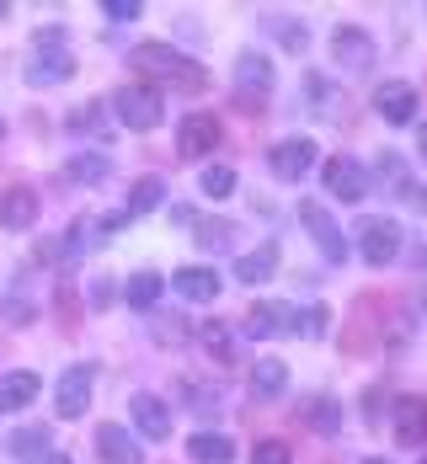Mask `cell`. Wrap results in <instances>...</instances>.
Listing matches in <instances>:
<instances>
[{
	"instance_id": "cell-1",
	"label": "cell",
	"mask_w": 427,
	"mask_h": 464,
	"mask_svg": "<svg viewBox=\"0 0 427 464\" xmlns=\"http://www.w3.org/2000/svg\"><path fill=\"white\" fill-rule=\"evenodd\" d=\"M129 64L140 75H150V81H160V86H182V92H203L209 86L203 64H192L188 53H177V48H166V44H140L129 53Z\"/></svg>"
},
{
	"instance_id": "cell-2",
	"label": "cell",
	"mask_w": 427,
	"mask_h": 464,
	"mask_svg": "<svg viewBox=\"0 0 427 464\" xmlns=\"http://www.w3.org/2000/svg\"><path fill=\"white\" fill-rule=\"evenodd\" d=\"M112 112H118V123H129L134 134H150V129H160V118H166V96L155 92V86H123V92L112 96Z\"/></svg>"
},
{
	"instance_id": "cell-3",
	"label": "cell",
	"mask_w": 427,
	"mask_h": 464,
	"mask_svg": "<svg viewBox=\"0 0 427 464\" xmlns=\"http://www.w3.org/2000/svg\"><path fill=\"white\" fill-rule=\"evenodd\" d=\"M321 177H326V192L342 198V203H364V198H369V171H364L353 155H332V160L321 166Z\"/></svg>"
},
{
	"instance_id": "cell-4",
	"label": "cell",
	"mask_w": 427,
	"mask_h": 464,
	"mask_svg": "<svg viewBox=\"0 0 427 464\" xmlns=\"http://www.w3.org/2000/svg\"><path fill=\"white\" fill-rule=\"evenodd\" d=\"M299 219H305V230H310V240L321 246V256L332 262V267H342L347 262V240H342V230H336V219L321 208V203H299Z\"/></svg>"
},
{
	"instance_id": "cell-5",
	"label": "cell",
	"mask_w": 427,
	"mask_h": 464,
	"mask_svg": "<svg viewBox=\"0 0 427 464\" xmlns=\"http://www.w3.org/2000/svg\"><path fill=\"white\" fill-rule=\"evenodd\" d=\"M332 59H336V70L364 75V70L374 64V38H369L364 27H336L332 33Z\"/></svg>"
},
{
	"instance_id": "cell-6",
	"label": "cell",
	"mask_w": 427,
	"mask_h": 464,
	"mask_svg": "<svg viewBox=\"0 0 427 464\" xmlns=\"http://www.w3.org/2000/svg\"><path fill=\"white\" fill-rule=\"evenodd\" d=\"M53 406H59V417H64V421L86 417V406H92V369H86V363H70V369L59 373Z\"/></svg>"
},
{
	"instance_id": "cell-7",
	"label": "cell",
	"mask_w": 427,
	"mask_h": 464,
	"mask_svg": "<svg viewBox=\"0 0 427 464\" xmlns=\"http://www.w3.org/2000/svg\"><path fill=\"white\" fill-rule=\"evenodd\" d=\"M273 177L278 182H305V171L321 160V150H315V140H284V144H273Z\"/></svg>"
},
{
	"instance_id": "cell-8",
	"label": "cell",
	"mask_w": 427,
	"mask_h": 464,
	"mask_svg": "<svg viewBox=\"0 0 427 464\" xmlns=\"http://www.w3.org/2000/svg\"><path fill=\"white\" fill-rule=\"evenodd\" d=\"M27 86H64L70 75H75V53H64V48H53V44H38V53L27 59Z\"/></svg>"
},
{
	"instance_id": "cell-9",
	"label": "cell",
	"mask_w": 427,
	"mask_h": 464,
	"mask_svg": "<svg viewBox=\"0 0 427 464\" xmlns=\"http://www.w3.org/2000/svg\"><path fill=\"white\" fill-rule=\"evenodd\" d=\"M390 421H395V443H406V449L427 443V401L422 395H395Z\"/></svg>"
},
{
	"instance_id": "cell-10",
	"label": "cell",
	"mask_w": 427,
	"mask_h": 464,
	"mask_svg": "<svg viewBox=\"0 0 427 464\" xmlns=\"http://www.w3.org/2000/svg\"><path fill=\"white\" fill-rule=\"evenodd\" d=\"M177 144H182L188 160L214 155V144H219V118H214V112H188V118L177 123Z\"/></svg>"
},
{
	"instance_id": "cell-11",
	"label": "cell",
	"mask_w": 427,
	"mask_h": 464,
	"mask_svg": "<svg viewBox=\"0 0 427 464\" xmlns=\"http://www.w3.org/2000/svg\"><path fill=\"white\" fill-rule=\"evenodd\" d=\"M358 251H364L369 267H390L395 251H401V225H390V219H369V225H364V240H358Z\"/></svg>"
},
{
	"instance_id": "cell-12",
	"label": "cell",
	"mask_w": 427,
	"mask_h": 464,
	"mask_svg": "<svg viewBox=\"0 0 427 464\" xmlns=\"http://www.w3.org/2000/svg\"><path fill=\"white\" fill-rule=\"evenodd\" d=\"M374 112H380L384 123H412V118H417V86L384 81L380 92H374Z\"/></svg>"
},
{
	"instance_id": "cell-13",
	"label": "cell",
	"mask_w": 427,
	"mask_h": 464,
	"mask_svg": "<svg viewBox=\"0 0 427 464\" xmlns=\"http://www.w3.org/2000/svg\"><path fill=\"white\" fill-rule=\"evenodd\" d=\"M129 411H134V427H140V438H171V406H166L160 395L140 390V395L129 401Z\"/></svg>"
},
{
	"instance_id": "cell-14",
	"label": "cell",
	"mask_w": 427,
	"mask_h": 464,
	"mask_svg": "<svg viewBox=\"0 0 427 464\" xmlns=\"http://www.w3.org/2000/svg\"><path fill=\"white\" fill-rule=\"evenodd\" d=\"M96 454H102V464H144V449L118 421H102L96 427Z\"/></svg>"
},
{
	"instance_id": "cell-15",
	"label": "cell",
	"mask_w": 427,
	"mask_h": 464,
	"mask_svg": "<svg viewBox=\"0 0 427 464\" xmlns=\"http://www.w3.org/2000/svg\"><path fill=\"white\" fill-rule=\"evenodd\" d=\"M33 225H38V192L33 187L0 192V230H33Z\"/></svg>"
},
{
	"instance_id": "cell-16",
	"label": "cell",
	"mask_w": 427,
	"mask_h": 464,
	"mask_svg": "<svg viewBox=\"0 0 427 464\" xmlns=\"http://www.w3.org/2000/svg\"><path fill=\"white\" fill-rule=\"evenodd\" d=\"M236 86H240V102H246V107L262 102V92L273 86V64H267V53H240L236 59Z\"/></svg>"
},
{
	"instance_id": "cell-17",
	"label": "cell",
	"mask_w": 427,
	"mask_h": 464,
	"mask_svg": "<svg viewBox=\"0 0 427 464\" xmlns=\"http://www.w3.org/2000/svg\"><path fill=\"white\" fill-rule=\"evenodd\" d=\"M38 390H44L38 373H27V369L0 373V411H27V406L38 401Z\"/></svg>"
},
{
	"instance_id": "cell-18",
	"label": "cell",
	"mask_w": 427,
	"mask_h": 464,
	"mask_svg": "<svg viewBox=\"0 0 427 464\" xmlns=\"http://www.w3.org/2000/svg\"><path fill=\"white\" fill-rule=\"evenodd\" d=\"M171 288L182 294V299H198V304H214L219 299V273H209V267H182Z\"/></svg>"
},
{
	"instance_id": "cell-19",
	"label": "cell",
	"mask_w": 427,
	"mask_h": 464,
	"mask_svg": "<svg viewBox=\"0 0 427 464\" xmlns=\"http://www.w3.org/2000/svg\"><path fill=\"white\" fill-rule=\"evenodd\" d=\"M278 331H299V315H288V304H257L246 315V336H278Z\"/></svg>"
},
{
	"instance_id": "cell-20",
	"label": "cell",
	"mask_w": 427,
	"mask_h": 464,
	"mask_svg": "<svg viewBox=\"0 0 427 464\" xmlns=\"http://www.w3.org/2000/svg\"><path fill=\"white\" fill-rule=\"evenodd\" d=\"M188 454H192V464H230L236 459V443L225 438V432H192L188 438Z\"/></svg>"
},
{
	"instance_id": "cell-21",
	"label": "cell",
	"mask_w": 427,
	"mask_h": 464,
	"mask_svg": "<svg viewBox=\"0 0 427 464\" xmlns=\"http://www.w3.org/2000/svg\"><path fill=\"white\" fill-rule=\"evenodd\" d=\"M284 384H288V369L278 358H262V363L251 369V395H257V401H278Z\"/></svg>"
},
{
	"instance_id": "cell-22",
	"label": "cell",
	"mask_w": 427,
	"mask_h": 464,
	"mask_svg": "<svg viewBox=\"0 0 427 464\" xmlns=\"http://www.w3.org/2000/svg\"><path fill=\"white\" fill-rule=\"evenodd\" d=\"M160 294H166V278H160V273H134L129 288H123L129 310H155V304H160Z\"/></svg>"
},
{
	"instance_id": "cell-23",
	"label": "cell",
	"mask_w": 427,
	"mask_h": 464,
	"mask_svg": "<svg viewBox=\"0 0 427 464\" xmlns=\"http://www.w3.org/2000/svg\"><path fill=\"white\" fill-rule=\"evenodd\" d=\"M64 177H70V182H86V187H96V182H107V177H112V160H107V155H70V160H64Z\"/></svg>"
},
{
	"instance_id": "cell-24",
	"label": "cell",
	"mask_w": 427,
	"mask_h": 464,
	"mask_svg": "<svg viewBox=\"0 0 427 464\" xmlns=\"http://www.w3.org/2000/svg\"><path fill=\"white\" fill-rule=\"evenodd\" d=\"M273 267H278V251H273V246H257V251H246L236 262V278L240 283H267Z\"/></svg>"
},
{
	"instance_id": "cell-25",
	"label": "cell",
	"mask_w": 427,
	"mask_h": 464,
	"mask_svg": "<svg viewBox=\"0 0 427 464\" xmlns=\"http://www.w3.org/2000/svg\"><path fill=\"white\" fill-rule=\"evenodd\" d=\"M198 187H203V198H230V192H236V171H230V166H209V171L198 177Z\"/></svg>"
},
{
	"instance_id": "cell-26",
	"label": "cell",
	"mask_w": 427,
	"mask_h": 464,
	"mask_svg": "<svg viewBox=\"0 0 427 464\" xmlns=\"http://www.w3.org/2000/svg\"><path fill=\"white\" fill-rule=\"evenodd\" d=\"M160 198H166V187H160L155 177H150V182L134 187V198H129V208H123V214H129V219H140V214H150V208H155Z\"/></svg>"
},
{
	"instance_id": "cell-27",
	"label": "cell",
	"mask_w": 427,
	"mask_h": 464,
	"mask_svg": "<svg viewBox=\"0 0 427 464\" xmlns=\"http://www.w3.org/2000/svg\"><path fill=\"white\" fill-rule=\"evenodd\" d=\"M11 454H22V464L38 459V454H48V432H38V427H22V432L11 438Z\"/></svg>"
},
{
	"instance_id": "cell-28",
	"label": "cell",
	"mask_w": 427,
	"mask_h": 464,
	"mask_svg": "<svg viewBox=\"0 0 427 464\" xmlns=\"http://www.w3.org/2000/svg\"><path fill=\"white\" fill-rule=\"evenodd\" d=\"M230 235H236L230 219H214V225H203V230H198V246H203V251H225V246H230Z\"/></svg>"
},
{
	"instance_id": "cell-29",
	"label": "cell",
	"mask_w": 427,
	"mask_h": 464,
	"mask_svg": "<svg viewBox=\"0 0 427 464\" xmlns=\"http://www.w3.org/2000/svg\"><path fill=\"white\" fill-rule=\"evenodd\" d=\"M305 417H310V427H321V432H336V427H342V411H336L332 401H310Z\"/></svg>"
},
{
	"instance_id": "cell-30",
	"label": "cell",
	"mask_w": 427,
	"mask_h": 464,
	"mask_svg": "<svg viewBox=\"0 0 427 464\" xmlns=\"http://www.w3.org/2000/svg\"><path fill=\"white\" fill-rule=\"evenodd\" d=\"M203 347H209V353L225 363V358H230V331H225L219 321H209V325H203Z\"/></svg>"
},
{
	"instance_id": "cell-31",
	"label": "cell",
	"mask_w": 427,
	"mask_h": 464,
	"mask_svg": "<svg viewBox=\"0 0 427 464\" xmlns=\"http://www.w3.org/2000/svg\"><path fill=\"white\" fill-rule=\"evenodd\" d=\"M294 454H288L284 438H267V443H257V454H251V464H288Z\"/></svg>"
},
{
	"instance_id": "cell-32",
	"label": "cell",
	"mask_w": 427,
	"mask_h": 464,
	"mask_svg": "<svg viewBox=\"0 0 427 464\" xmlns=\"http://www.w3.org/2000/svg\"><path fill=\"white\" fill-rule=\"evenodd\" d=\"M102 11H107L112 22H134L144 5H140V0H102Z\"/></svg>"
},
{
	"instance_id": "cell-33",
	"label": "cell",
	"mask_w": 427,
	"mask_h": 464,
	"mask_svg": "<svg viewBox=\"0 0 427 464\" xmlns=\"http://www.w3.org/2000/svg\"><path fill=\"white\" fill-rule=\"evenodd\" d=\"M70 129H96V107H81V112H70Z\"/></svg>"
},
{
	"instance_id": "cell-34",
	"label": "cell",
	"mask_w": 427,
	"mask_h": 464,
	"mask_svg": "<svg viewBox=\"0 0 427 464\" xmlns=\"http://www.w3.org/2000/svg\"><path fill=\"white\" fill-rule=\"evenodd\" d=\"M5 321H11V325H27V321H33V310H27V304H5Z\"/></svg>"
},
{
	"instance_id": "cell-35",
	"label": "cell",
	"mask_w": 427,
	"mask_h": 464,
	"mask_svg": "<svg viewBox=\"0 0 427 464\" xmlns=\"http://www.w3.org/2000/svg\"><path fill=\"white\" fill-rule=\"evenodd\" d=\"M27 464H70V459H64V454H53V449H48V454H38V459H27Z\"/></svg>"
},
{
	"instance_id": "cell-36",
	"label": "cell",
	"mask_w": 427,
	"mask_h": 464,
	"mask_svg": "<svg viewBox=\"0 0 427 464\" xmlns=\"http://www.w3.org/2000/svg\"><path fill=\"white\" fill-rule=\"evenodd\" d=\"M5 16H11V5H5V0H0V22H5Z\"/></svg>"
},
{
	"instance_id": "cell-37",
	"label": "cell",
	"mask_w": 427,
	"mask_h": 464,
	"mask_svg": "<svg viewBox=\"0 0 427 464\" xmlns=\"http://www.w3.org/2000/svg\"><path fill=\"white\" fill-rule=\"evenodd\" d=\"M417 208H427V192H417Z\"/></svg>"
},
{
	"instance_id": "cell-38",
	"label": "cell",
	"mask_w": 427,
	"mask_h": 464,
	"mask_svg": "<svg viewBox=\"0 0 427 464\" xmlns=\"http://www.w3.org/2000/svg\"><path fill=\"white\" fill-rule=\"evenodd\" d=\"M422 155H427V129H422Z\"/></svg>"
},
{
	"instance_id": "cell-39",
	"label": "cell",
	"mask_w": 427,
	"mask_h": 464,
	"mask_svg": "<svg viewBox=\"0 0 427 464\" xmlns=\"http://www.w3.org/2000/svg\"><path fill=\"white\" fill-rule=\"evenodd\" d=\"M364 464H390V459H364Z\"/></svg>"
},
{
	"instance_id": "cell-40",
	"label": "cell",
	"mask_w": 427,
	"mask_h": 464,
	"mask_svg": "<svg viewBox=\"0 0 427 464\" xmlns=\"http://www.w3.org/2000/svg\"><path fill=\"white\" fill-rule=\"evenodd\" d=\"M0 140H5V118H0Z\"/></svg>"
},
{
	"instance_id": "cell-41",
	"label": "cell",
	"mask_w": 427,
	"mask_h": 464,
	"mask_svg": "<svg viewBox=\"0 0 427 464\" xmlns=\"http://www.w3.org/2000/svg\"><path fill=\"white\" fill-rule=\"evenodd\" d=\"M422 464H427V459H422Z\"/></svg>"
}]
</instances>
